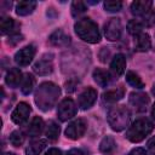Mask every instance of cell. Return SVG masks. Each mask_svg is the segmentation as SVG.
Returning <instances> with one entry per match:
<instances>
[{
  "mask_svg": "<svg viewBox=\"0 0 155 155\" xmlns=\"http://www.w3.org/2000/svg\"><path fill=\"white\" fill-rule=\"evenodd\" d=\"M59 94H61L59 87L53 82L46 81V82H42L36 88L35 94H34V101L41 110L47 111L52 107H54V104L58 101Z\"/></svg>",
  "mask_w": 155,
  "mask_h": 155,
  "instance_id": "cell-1",
  "label": "cell"
},
{
  "mask_svg": "<svg viewBox=\"0 0 155 155\" xmlns=\"http://www.w3.org/2000/svg\"><path fill=\"white\" fill-rule=\"evenodd\" d=\"M76 35L90 44H97L101 40V34L98 25L90 18H81L74 25Z\"/></svg>",
  "mask_w": 155,
  "mask_h": 155,
  "instance_id": "cell-2",
  "label": "cell"
},
{
  "mask_svg": "<svg viewBox=\"0 0 155 155\" xmlns=\"http://www.w3.org/2000/svg\"><path fill=\"white\" fill-rule=\"evenodd\" d=\"M154 130V124L147 117H139L137 119L127 130L126 138L132 143H138L143 140L151 131Z\"/></svg>",
  "mask_w": 155,
  "mask_h": 155,
  "instance_id": "cell-3",
  "label": "cell"
},
{
  "mask_svg": "<svg viewBox=\"0 0 155 155\" xmlns=\"http://www.w3.org/2000/svg\"><path fill=\"white\" fill-rule=\"evenodd\" d=\"M131 119V113L125 105H116L113 107L108 111V124L111 127V130L119 132L125 130Z\"/></svg>",
  "mask_w": 155,
  "mask_h": 155,
  "instance_id": "cell-4",
  "label": "cell"
},
{
  "mask_svg": "<svg viewBox=\"0 0 155 155\" xmlns=\"http://www.w3.org/2000/svg\"><path fill=\"white\" fill-rule=\"evenodd\" d=\"M76 111H78V107L71 98H64L58 104L57 108V115L62 121H67L71 119L73 116L76 115Z\"/></svg>",
  "mask_w": 155,
  "mask_h": 155,
  "instance_id": "cell-5",
  "label": "cell"
},
{
  "mask_svg": "<svg viewBox=\"0 0 155 155\" xmlns=\"http://www.w3.org/2000/svg\"><path fill=\"white\" fill-rule=\"evenodd\" d=\"M121 31H122V25L119 18H110L104 27L105 38L110 41H116L117 39H120Z\"/></svg>",
  "mask_w": 155,
  "mask_h": 155,
  "instance_id": "cell-6",
  "label": "cell"
},
{
  "mask_svg": "<svg viewBox=\"0 0 155 155\" xmlns=\"http://www.w3.org/2000/svg\"><path fill=\"white\" fill-rule=\"evenodd\" d=\"M86 127H87V125H86L85 120L78 119V120H75L68 125V127L65 128V136H67V138L75 140V139L80 138L85 134Z\"/></svg>",
  "mask_w": 155,
  "mask_h": 155,
  "instance_id": "cell-7",
  "label": "cell"
},
{
  "mask_svg": "<svg viewBox=\"0 0 155 155\" xmlns=\"http://www.w3.org/2000/svg\"><path fill=\"white\" fill-rule=\"evenodd\" d=\"M35 52H36V50H35V46L34 45L24 46L23 48H21L19 51L16 52V54H15V62L18 65H21V67H25V65H28L33 61V58L35 56Z\"/></svg>",
  "mask_w": 155,
  "mask_h": 155,
  "instance_id": "cell-8",
  "label": "cell"
},
{
  "mask_svg": "<svg viewBox=\"0 0 155 155\" xmlns=\"http://www.w3.org/2000/svg\"><path fill=\"white\" fill-rule=\"evenodd\" d=\"M31 109H30V105L25 102H21L17 104V107L15 108L11 117H12V121L17 125H22L24 124L28 117H29V114H30Z\"/></svg>",
  "mask_w": 155,
  "mask_h": 155,
  "instance_id": "cell-9",
  "label": "cell"
},
{
  "mask_svg": "<svg viewBox=\"0 0 155 155\" xmlns=\"http://www.w3.org/2000/svg\"><path fill=\"white\" fill-rule=\"evenodd\" d=\"M96 99H97V91L92 87H87L79 94L78 103L81 109L86 110V109H90L94 104Z\"/></svg>",
  "mask_w": 155,
  "mask_h": 155,
  "instance_id": "cell-10",
  "label": "cell"
},
{
  "mask_svg": "<svg viewBox=\"0 0 155 155\" xmlns=\"http://www.w3.org/2000/svg\"><path fill=\"white\" fill-rule=\"evenodd\" d=\"M128 101L136 111H145L149 104V97L143 92H132Z\"/></svg>",
  "mask_w": 155,
  "mask_h": 155,
  "instance_id": "cell-11",
  "label": "cell"
},
{
  "mask_svg": "<svg viewBox=\"0 0 155 155\" xmlns=\"http://www.w3.org/2000/svg\"><path fill=\"white\" fill-rule=\"evenodd\" d=\"M48 41L52 46H56V47H65L70 44V36L67 35L62 29H57L56 31H53L50 38H48Z\"/></svg>",
  "mask_w": 155,
  "mask_h": 155,
  "instance_id": "cell-12",
  "label": "cell"
},
{
  "mask_svg": "<svg viewBox=\"0 0 155 155\" xmlns=\"http://www.w3.org/2000/svg\"><path fill=\"white\" fill-rule=\"evenodd\" d=\"M151 6H153V2L150 0H136L131 4V12L134 16L143 17L149 11H151Z\"/></svg>",
  "mask_w": 155,
  "mask_h": 155,
  "instance_id": "cell-13",
  "label": "cell"
},
{
  "mask_svg": "<svg viewBox=\"0 0 155 155\" xmlns=\"http://www.w3.org/2000/svg\"><path fill=\"white\" fill-rule=\"evenodd\" d=\"M151 40L147 33H140L134 36V48L139 52H145L150 48Z\"/></svg>",
  "mask_w": 155,
  "mask_h": 155,
  "instance_id": "cell-14",
  "label": "cell"
},
{
  "mask_svg": "<svg viewBox=\"0 0 155 155\" xmlns=\"http://www.w3.org/2000/svg\"><path fill=\"white\" fill-rule=\"evenodd\" d=\"M34 71L39 75H48L52 73L53 70V64H52V61L51 59H47V58H42L40 61H38L34 67H33Z\"/></svg>",
  "mask_w": 155,
  "mask_h": 155,
  "instance_id": "cell-15",
  "label": "cell"
},
{
  "mask_svg": "<svg viewBox=\"0 0 155 155\" xmlns=\"http://www.w3.org/2000/svg\"><path fill=\"white\" fill-rule=\"evenodd\" d=\"M22 80H23V78H22V71H21L18 68H12V69H10V70L7 71V74H6V76H5V82H6L10 87H12V88L17 87V86L22 82Z\"/></svg>",
  "mask_w": 155,
  "mask_h": 155,
  "instance_id": "cell-16",
  "label": "cell"
},
{
  "mask_svg": "<svg viewBox=\"0 0 155 155\" xmlns=\"http://www.w3.org/2000/svg\"><path fill=\"white\" fill-rule=\"evenodd\" d=\"M110 68L113 70V73L115 75H121L125 71L126 68V57L122 53H117L114 56L111 63H110Z\"/></svg>",
  "mask_w": 155,
  "mask_h": 155,
  "instance_id": "cell-17",
  "label": "cell"
},
{
  "mask_svg": "<svg viewBox=\"0 0 155 155\" xmlns=\"http://www.w3.org/2000/svg\"><path fill=\"white\" fill-rule=\"evenodd\" d=\"M44 127H45V125H44L42 119L39 117V116H35V117L30 121L29 127H28V130H27V133H28L29 137H38V136H40V134L42 133Z\"/></svg>",
  "mask_w": 155,
  "mask_h": 155,
  "instance_id": "cell-18",
  "label": "cell"
},
{
  "mask_svg": "<svg viewBox=\"0 0 155 155\" xmlns=\"http://www.w3.org/2000/svg\"><path fill=\"white\" fill-rule=\"evenodd\" d=\"M36 7V2L33 0H24V1H19L16 5V13L18 16H27L30 15Z\"/></svg>",
  "mask_w": 155,
  "mask_h": 155,
  "instance_id": "cell-19",
  "label": "cell"
},
{
  "mask_svg": "<svg viewBox=\"0 0 155 155\" xmlns=\"http://www.w3.org/2000/svg\"><path fill=\"white\" fill-rule=\"evenodd\" d=\"M93 80L101 87H107L110 84V81H111V76H110V74L107 70H103V69L97 68L93 71Z\"/></svg>",
  "mask_w": 155,
  "mask_h": 155,
  "instance_id": "cell-20",
  "label": "cell"
},
{
  "mask_svg": "<svg viewBox=\"0 0 155 155\" xmlns=\"http://www.w3.org/2000/svg\"><path fill=\"white\" fill-rule=\"evenodd\" d=\"M125 94V90L124 87H116L113 90H108L107 92H104L103 94V99L108 103H115L117 101H120Z\"/></svg>",
  "mask_w": 155,
  "mask_h": 155,
  "instance_id": "cell-21",
  "label": "cell"
},
{
  "mask_svg": "<svg viewBox=\"0 0 155 155\" xmlns=\"http://www.w3.org/2000/svg\"><path fill=\"white\" fill-rule=\"evenodd\" d=\"M116 149V143L114 140L113 137L110 136H105L102 140H101V144H99V150L101 153L105 154V155H110L115 151Z\"/></svg>",
  "mask_w": 155,
  "mask_h": 155,
  "instance_id": "cell-22",
  "label": "cell"
},
{
  "mask_svg": "<svg viewBox=\"0 0 155 155\" xmlns=\"http://www.w3.org/2000/svg\"><path fill=\"white\" fill-rule=\"evenodd\" d=\"M45 147H46V140L45 139L33 140L25 148V154L27 155H39L45 149Z\"/></svg>",
  "mask_w": 155,
  "mask_h": 155,
  "instance_id": "cell-23",
  "label": "cell"
},
{
  "mask_svg": "<svg viewBox=\"0 0 155 155\" xmlns=\"http://www.w3.org/2000/svg\"><path fill=\"white\" fill-rule=\"evenodd\" d=\"M34 86H35V79H34V76L30 75V74H27L23 78V80H22L21 91H22L23 94H29L33 91Z\"/></svg>",
  "mask_w": 155,
  "mask_h": 155,
  "instance_id": "cell-24",
  "label": "cell"
},
{
  "mask_svg": "<svg viewBox=\"0 0 155 155\" xmlns=\"http://www.w3.org/2000/svg\"><path fill=\"white\" fill-rule=\"evenodd\" d=\"M126 80L132 87H136V88H143L144 87V82L142 81V79L133 71L126 73Z\"/></svg>",
  "mask_w": 155,
  "mask_h": 155,
  "instance_id": "cell-25",
  "label": "cell"
},
{
  "mask_svg": "<svg viewBox=\"0 0 155 155\" xmlns=\"http://www.w3.org/2000/svg\"><path fill=\"white\" fill-rule=\"evenodd\" d=\"M59 126L54 121H50L46 127V136L50 140H56L59 136Z\"/></svg>",
  "mask_w": 155,
  "mask_h": 155,
  "instance_id": "cell-26",
  "label": "cell"
},
{
  "mask_svg": "<svg viewBox=\"0 0 155 155\" xmlns=\"http://www.w3.org/2000/svg\"><path fill=\"white\" fill-rule=\"evenodd\" d=\"M87 10V4L81 0H75L71 2V15L74 17H78L82 13H85Z\"/></svg>",
  "mask_w": 155,
  "mask_h": 155,
  "instance_id": "cell-27",
  "label": "cell"
},
{
  "mask_svg": "<svg viewBox=\"0 0 155 155\" xmlns=\"http://www.w3.org/2000/svg\"><path fill=\"white\" fill-rule=\"evenodd\" d=\"M15 29V21L11 17H4L0 21V30L2 34H10Z\"/></svg>",
  "mask_w": 155,
  "mask_h": 155,
  "instance_id": "cell-28",
  "label": "cell"
},
{
  "mask_svg": "<svg viewBox=\"0 0 155 155\" xmlns=\"http://www.w3.org/2000/svg\"><path fill=\"white\" fill-rule=\"evenodd\" d=\"M142 29H143V24L138 19H132V21H130L127 23V31L130 34L134 35V36L138 35V34H140L142 33Z\"/></svg>",
  "mask_w": 155,
  "mask_h": 155,
  "instance_id": "cell-29",
  "label": "cell"
},
{
  "mask_svg": "<svg viewBox=\"0 0 155 155\" xmlns=\"http://www.w3.org/2000/svg\"><path fill=\"white\" fill-rule=\"evenodd\" d=\"M10 143L13 147H21L24 143V134L19 131H13L10 134Z\"/></svg>",
  "mask_w": 155,
  "mask_h": 155,
  "instance_id": "cell-30",
  "label": "cell"
},
{
  "mask_svg": "<svg viewBox=\"0 0 155 155\" xmlns=\"http://www.w3.org/2000/svg\"><path fill=\"white\" fill-rule=\"evenodd\" d=\"M122 7V2L121 1H115V0H108L104 2V8L108 12H117L120 11Z\"/></svg>",
  "mask_w": 155,
  "mask_h": 155,
  "instance_id": "cell-31",
  "label": "cell"
},
{
  "mask_svg": "<svg viewBox=\"0 0 155 155\" xmlns=\"http://www.w3.org/2000/svg\"><path fill=\"white\" fill-rule=\"evenodd\" d=\"M142 24L143 25H145V27H151V25H154L155 24V12L151 10V11H149L147 15H144L143 17H142Z\"/></svg>",
  "mask_w": 155,
  "mask_h": 155,
  "instance_id": "cell-32",
  "label": "cell"
},
{
  "mask_svg": "<svg viewBox=\"0 0 155 155\" xmlns=\"http://www.w3.org/2000/svg\"><path fill=\"white\" fill-rule=\"evenodd\" d=\"M67 155H88V153L86 150H84V149H76V148H74V149H70L67 153Z\"/></svg>",
  "mask_w": 155,
  "mask_h": 155,
  "instance_id": "cell-33",
  "label": "cell"
},
{
  "mask_svg": "<svg viewBox=\"0 0 155 155\" xmlns=\"http://www.w3.org/2000/svg\"><path fill=\"white\" fill-rule=\"evenodd\" d=\"M147 148H148V150H149L153 155H155V136L151 137V138L148 140V143H147Z\"/></svg>",
  "mask_w": 155,
  "mask_h": 155,
  "instance_id": "cell-34",
  "label": "cell"
},
{
  "mask_svg": "<svg viewBox=\"0 0 155 155\" xmlns=\"http://www.w3.org/2000/svg\"><path fill=\"white\" fill-rule=\"evenodd\" d=\"M128 155H148V153L143 148H134L131 150V153Z\"/></svg>",
  "mask_w": 155,
  "mask_h": 155,
  "instance_id": "cell-35",
  "label": "cell"
},
{
  "mask_svg": "<svg viewBox=\"0 0 155 155\" xmlns=\"http://www.w3.org/2000/svg\"><path fill=\"white\" fill-rule=\"evenodd\" d=\"M21 40H22V35H19V34H13V35L11 36V39L8 40V42L12 44V45H15V44L19 42Z\"/></svg>",
  "mask_w": 155,
  "mask_h": 155,
  "instance_id": "cell-36",
  "label": "cell"
},
{
  "mask_svg": "<svg viewBox=\"0 0 155 155\" xmlns=\"http://www.w3.org/2000/svg\"><path fill=\"white\" fill-rule=\"evenodd\" d=\"M45 155H62V151L57 148H51L45 153Z\"/></svg>",
  "mask_w": 155,
  "mask_h": 155,
  "instance_id": "cell-37",
  "label": "cell"
},
{
  "mask_svg": "<svg viewBox=\"0 0 155 155\" xmlns=\"http://www.w3.org/2000/svg\"><path fill=\"white\" fill-rule=\"evenodd\" d=\"M151 116H153V119L155 120V104L153 105V109H151Z\"/></svg>",
  "mask_w": 155,
  "mask_h": 155,
  "instance_id": "cell-38",
  "label": "cell"
},
{
  "mask_svg": "<svg viewBox=\"0 0 155 155\" xmlns=\"http://www.w3.org/2000/svg\"><path fill=\"white\" fill-rule=\"evenodd\" d=\"M151 92H153V94L155 96V84H154V86H153V88H151Z\"/></svg>",
  "mask_w": 155,
  "mask_h": 155,
  "instance_id": "cell-39",
  "label": "cell"
},
{
  "mask_svg": "<svg viewBox=\"0 0 155 155\" xmlns=\"http://www.w3.org/2000/svg\"><path fill=\"white\" fill-rule=\"evenodd\" d=\"M2 155H16V154H13V153H4Z\"/></svg>",
  "mask_w": 155,
  "mask_h": 155,
  "instance_id": "cell-40",
  "label": "cell"
}]
</instances>
